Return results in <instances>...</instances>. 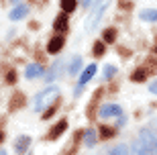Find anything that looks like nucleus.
Here are the masks:
<instances>
[{
	"label": "nucleus",
	"instance_id": "f257e3e1",
	"mask_svg": "<svg viewBox=\"0 0 157 155\" xmlns=\"http://www.w3.org/2000/svg\"><path fill=\"white\" fill-rule=\"evenodd\" d=\"M59 96V88L57 86H47L45 90H41L35 96V112H41L45 106H51L53 100Z\"/></svg>",
	"mask_w": 157,
	"mask_h": 155
},
{
	"label": "nucleus",
	"instance_id": "f03ea898",
	"mask_svg": "<svg viewBox=\"0 0 157 155\" xmlns=\"http://www.w3.org/2000/svg\"><path fill=\"white\" fill-rule=\"evenodd\" d=\"M106 8H108V2H104V4H98L96 8H94V12L88 17L86 25H84V31H86V33H92V31L96 29V25L100 23V18H102V14L106 12Z\"/></svg>",
	"mask_w": 157,
	"mask_h": 155
},
{
	"label": "nucleus",
	"instance_id": "7ed1b4c3",
	"mask_svg": "<svg viewBox=\"0 0 157 155\" xmlns=\"http://www.w3.org/2000/svg\"><path fill=\"white\" fill-rule=\"evenodd\" d=\"M139 139L145 143V147L149 149V153H155V145H157V135L151 131V129H143V131L139 133Z\"/></svg>",
	"mask_w": 157,
	"mask_h": 155
},
{
	"label": "nucleus",
	"instance_id": "20e7f679",
	"mask_svg": "<svg viewBox=\"0 0 157 155\" xmlns=\"http://www.w3.org/2000/svg\"><path fill=\"white\" fill-rule=\"evenodd\" d=\"M122 114V108L118 106V104H106V106H102V108L98 110V116L100 118H110V116H121Z\"/></svg>",
	"mask_w": 157,
	"mask_h": 155
},
{
	"label": "nucleus",
	"instance_id": "39448f33",
	"mask_svg": "<svg viewBox=\"0 0 157 155\" xmlns=\"http://www.w3.org/2000/svg\"><path fill=\"white\" fill-rule=\"evenodd\" d=\"M53 29L57 31V33H67V29H70V21H67V14L65 12H61L55 21H53Z\"/></svg>",
	"mask_w": 157,
	"mask_h": 155
},
{
	"label": "nucleus",
	"instance_id": "423d86ee",
	"mask_svg": "<svg viewBox=\"0 0 157 155\" xmlns=\"http://www.w3.org/2000/svg\"><path fill=\"white\" fill-rule=\"evenodd\" d=\"M41 76H43V65L41 63H31L25 69V78L27 80H35V78H41Z\"/></svg>",
	"mask_w": 157,
	"mask_h": 155
},
{
	"label": "nucleus",
	"instance_id": "0eeeda50",
	"mask_svg": "<svg viewBox=\"0 0 157 155\" xmlns=\"http://www.w3.org/2000/svg\"><path fill=\"white\" fill-rule=\"evenodd\" d=\"M63 37L61 35H55V37H51V39L47 41V51L49 53H59L61 51V47H63Z\"/></svg>",
	"mask_w": 157,
	"mask_h": 155
},
{
	"label": "nucleus",
	"instance_id": "6e6552de",
	"mask_svg": "<svg viewBox=\"0 0 157 155\" xmlns=\"http://www.w3.org/2000/svg\"><path fill=\"white\" fill-rule=\"evenodd\" d=\"M65 129H67V121H59L57 125H55L51 131H49L47 139H49V141H55V139H59V137H61V135L65 133Z\"/></svg>",
	"mask_w": 157,
	"mask_h": 155
},
{
	"label": "nucleus",
	"instance_id": "1a4fd4ad",
	"mask_svg": "<svg viewBox=\"0 0 157 155\" xmlns=\"http://www.w3.org/2000/svg\"><path fill=\"white\" fill-rule=\"evenodd\" d=\"M27 14H29V6H27V4H17L10 10L8 17H10V21H21V18H25Z\"/></svg>",
	"mask_w": 157,
	"mask_h": 155
},
{
	"label": "nucleus",
	"instance_id": "9d476101",
	"mask_svg": "<svg viewBox=\"0 0 157 155\" xmlns=\"http://www.w3.org/2000/svg\"><path fill=\"white\" fill-rule=\"evenodd\" d=\"M96 69H98V68H96V63H90V65L86 68V72H84V74L80 76V84H78V86H86L88 82H90V80L94 78V74H96Z\"/></svg>",
	"mask_w": 157,
	"mask_h": 155
},
{
	"label": "nucleus",
	"instance_id": "9b49d317",
	"mask_svg": "<svg viewBox=\"0 0 157 155\" xmlns=\"http://www.w3.org/2000/svg\"><path fill=\"white\" fill-rule=\"evenodd\" d=\"M82 65H84V61H82L80 55L71 57L70 65H67V74H70V76H78V74H80V69H82Z\"/></svg>",
	"mask_w": 157,
	"mask_h": 155
},
{
	"label": "nucleus",
	"instance_id": "f8f14e48",
	"mask_svg": "<svg viewBox=\"0 0 157 155\" xmlns=\"http://www.w3.org/2000/svg\"><path fill=\"white\" fill-rule=\"evenodd\" d=\"M131 153H133V155H151V153H149V149L145 147V143H143L141 139H135V143H133V149H131Z\"/></svg>",
	"mask_w": 157,
	"mask_h": 155
},
{
	"label": "nucleus",
	"instance_id": "ddd939ff",
	"mask_svg": "<svg viewBox=\"0 0 157 155\" xmlns=\"http://www.w3.org/2000/svg\"><path fill=\"white\" fill-rule=\"evenodd\" d=\"M29 145H31V137H18V141H17V145H14V149H17V153L18 155H23L25 151L29 149Z\"/></svg>",
	"mask_w": 157,
	"mask_h": 155
},
{
	"label": "nucleus",
	"instance_id": "4468645a",
	"mask_svg": "<svg viewBox=\"0 0 157 155\" xmlns=\"http://www.w3.org/2000/svg\"><path fill=\"white\" fill-rule=\"evenodd\" d=\"M108 155H133V153L128 151V147L124 143H118V145H114V147L108 151Z\"/></svg>",
	"mask_w": 157,
	"mask_h": 155
},
{
	"label": "nucleus",
	"instance_id": "2eb2a0df",
	"mask_svg": "<svg viewBox=\"0 0 157 155\" xmlns=\"http://www.w3.org/2000/svg\"><path fill=\"white\" fill-rule=\"evenodd\" d=\"M141 21H147V23H157V10H149V8H147V10H141Z\"/></svg>",
	"mask_w": 157,
	"mask_h": 155
},
{
	"label": "nucleus",
	"instance_id": "dca6fc26",
	"mask_svg": "<svg viewBox=\"0 0 157 155\" xmlns=\"http://www.w3.org/2000/svg\"><path fill=\"white\" fill-rule=\"evenodd\" d=\"M84 141H86V147H94L96 141H98V139H96V131H94V129H88V131L84 133Z\"/></svg>",
	"mask_w": 157,
	"mask_h": 155
},
{
	"label": "nucleus",
	"instance_id": "f3484780",
	"mask_svg": "<svg viewBox=\"0 0 157 155\" xmlns=\"http://www.w3.org/2000/svg\"><path fill=\"white\" fill-rule=\"evenodd\" d=\"M102 41L104 43H114L117 41V29H106V31H102Z\"/></svg>",
	"mask_w": 157,
	"mask_h": 155
},
{
	"label": "nucleus",
	"instance_id": "a211bd4d",
	"mask_svg": "<svg viewBox=\"0 0 157 155\" xmlns=\"http://www.w3.org/2000/svg\"><path fill=\"white\" fill-rule=\"evenodd\" d=\"M78 6V0H61V10L67 14V12H74Z\"/></svg>",
	"mask_w": 157,
	"mask_h": 155
},
{
	"label": "nucleus",
	"instance_id": "6ab92c4d",
	"mask_svg": "<svg viewBox=\"0 0 157 155\" xmlns=\"http://www.w3.org/2000/svg\"><path fill=\"white\" fill-rule=\"evenodd\" d=\"M59 69H61V61H55V65L51 68V74L47 76L45 80H47V82H53V80H57V78H59Z\"/></svg>",
	"mask_w": 157,
	"mask_h": 155
},
{
	"label": "nucleus",
	"instance_id": "aec40b11",
	"mask_svg": "<svg viewBox=\"0 0 157 155\" xmlns=\"http://www.w3.org/2000/svg\"><path fill=\"white\" fill-rule=\"evenodd\" d=\"M117 68L114 65H104V69H102V76H104V80H112L114 76H117Z\"/></svg>",
	"mask_w": 157,
	"mask_h": 155
},
{
	"label": "nucleus",
	"instance_id": "412c9836",
	"mask_svg": "<svg viewBox=\"0 0 157 155\" xmlns=\"http://www.w3.org/2000/svg\"><path fill=\"white\" fill-rule=\"evenodd\" d=\"M92 51H94V57H102V55H104L106 47H104V43H102V39L94 43V49H92Z\"/></svg>",
	"mask_w": 157,
	"mask_h": 155
},
{
	"label": "nucleus",
	"instance_id": "4be33fe9",
	"mask_svg": "<svg viewBox=\"0 0 157 155\" xmlns=\"http://www.w3.org/2000/svg\"><path fill=\"white\" fill-rule=\"evenodd\" d=\"M147 74H145V69H135L133 74H131V80L133 82H145Z\"/></svg>",
	"mask_w": 157,
	"mask_h": 155
},
{
	"label": "nucleus",
	"instance_id": "5701e85b",
	"mask_svg": "<svg viewBox=\"0 0 157 155\" xmlns=\"http://www.w3.org/2000/svg\"><path fill=\"white\" fill-rule=\"evenodd\" d=\"M23 102H25V98L21 96V94H14L12 100H10V110H17L18 106H23Z\"/></svg>",
	"mask_w": 157,
	"mask_h": 155
},
{
	"label": "nucleus",
	"instance_id": "b1692460",
	"mask_svg": "<svg viewBox=\"0 0 157 155\" xmlns=\"http://www.w3.org/2000/svg\"><path fill=\"white\" fill-rule=\"evenodd\" d=\"M100 137H102V139L114 137V129H110V126H102V129H100Z\"/></svg>",
	"mask_w": 157,
	"mask_h": 155
},
{
	"label": "nucleus",
	"instance_id": "393cba45",
	"mask_svg": "<svg viewBox=\"0 0 157 155\" xmlns=\"http://www.w3.org/2000/svg\"><path fill=\"white\" fill-rule=\"evenodd\" d=\"M55 110H57V106H51V108H47L45 112H43V118H51V116L55 114Z\"/></svg>",
	"mask_w": 157,
	"mask_h": 155
},
{
	"label": "nucleus",
	"instance_id": "a878e982",
	"mask_svg": "<svg viewBox=\"0 0 157 155\" xmlns=\"http://www.w3.org/2000/svg\"><path fill=\"white\" fill-rule=\"evenodd\" d=\"M17 82V72H8V76H6V84H14Z\"/></svg>",
	"mask_w": 157,
	"mask_h": 155
},
{
	"label": "nucleus",
	"instance_id": "bb28decb",
	"mask_svg": "<svg viewBox=\"0 0 157 155\" xmlns=\"http://www.w3.org/2000/svg\"><path fill=\"white\" fill-rule=\"evenodd\" d=\"M118 4H121L124 10H128V8H131V0H118Z\"/></svg>",
	"mask_w": 157,
	"mask_h": 155
},
{
	"label": "nucleus",
	"instance_id": "cd10ccee",
	"mask_svg": "<svg viewBox=\"0 0 157 155\" xmlns=\"http://www.w3.org/2000/svg\"><path fill=\"white\" fill-rule=\"evenodd\" d=\"M117 125H118V126H124V125H127V118H124V116L121 114V116L117 118Z\"/></svg>",
	"mask_w": 157,
	"mask_h": 155
},
{
	"label": "nucleus",
	"instance_id": "c85d7f7f",
	"mask_svg": "<svg viewBox=\"0 0 157 155\" xmlns=\"http://www.w3.org/2000/svg\"><path fill=\"white\" fill-rule=\"evenodd\" d=\"M149 92H151V94H157V80L151 82V86H149Z\"/></svg>",
	"mask_w": 157,
	"mask_h": 155
},
{
	"label": "nucleus",
	"instance_id": "c756f323",
	"mask_svg": "<svg viewBox=\"0 0 157 155\" xmlns=\"http://www.w3.org/2000/svg\"><path fill=\"white\" fill-rule=\"evenodd\" d=\"M80 2H82V6H84V8H88V6H90V4H92V2H94V0H80Z\"/></svg>",
	"mask_w": 157,
	"mask_h": 155
},
{
	"label": "nucleus",
	"instance_id": "7c9ffc66",
	"mask_svg": "<svg viewBox=\"0 0 157 155\" xmlns=\"http://www.w3.org/2000/svg\"><path fill=\"white\" fill-rule=\"evenodd\" d=\"M10 2H12L14 6H17V4H21V0H10Z\"/></svg>",
	"mask_w": 157,
	"mask_h": 155
},
{
	"label": "nucleus",
	"instance_id": "2f4dec72",
	"mask_svg": "<svg viewBox=\"0 0 157 155\" xmlns=\"http://www.w3.org/2000/svg\"><path fill=\"white\" fill-rule=\"evenodd\" d=\"M2 139H4V135H2V133H0V143H2Z\"/></svg>",
	"mask_w": 157,
	"mask_h": 155
},
{
	"label": "nucleus",
	"instance_id": "473e14b6",
	"mask_svg": "<svg viewBox=\"0 0 157 155\" xmlns=\"http://www.w3.org/2000/svg\"><path fill=\"white\" fill-rule=\"evenodd\" d=\"M0 155H6V151H0Z\"/></svg>",
	"mask_w": 157,
	"mask_h": 155
},
{
	"label": "nucleus",
	"instance_id": "72a5a7b5",
	"mask_svg": "<svg viewBox=\"0 0 157 155\" xmlns=\"http://www.w3.org/2000/svg\"><path fill=\"white\" fill-rule=\"evenodd\" d=\"M153 155H157V145H155V153H153Z\"/></svg>",
	"mask_w": 157,
	"mask_h": 155
},
{
	"label": "nucleus",
	"instance_id": "f704fd0d",
	"mask_svg": "<svg viewBox=\"0 0 157 155\" xmlns=\"http://www.w3.org/2000/svg\"><path fill=\"white\" fill-rule=\"evenodd\" d=\"M155 51H157V49H155Z\"/></svg>",
	"mask_w": 157,
	"mask_h": 155
}]
</instances>
